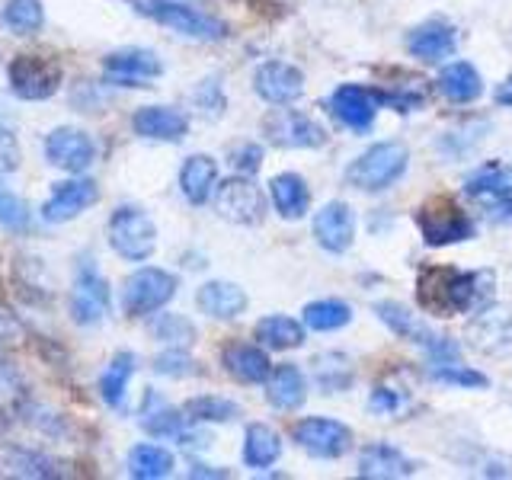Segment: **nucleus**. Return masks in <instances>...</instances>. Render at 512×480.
<instances>
[{
  "label": "nucleus",
  "mask_w": 512,
  "mask_h": 480,
  "mask_svg": "<svg viewBox=\"0 0 512 480\" xmlns=\"http://www.w3.org/2000/svg\"><path fill=\"white\" fill-rule=\"evenodd\" d=\"M496 288V276L490 269L458 272L452 266H426L416 279V298L420 308L436 317L452 314H477L487 308Z\"/></svg>",
  "instance_id": "nucleus-1"
},
{
  "label": "nucleus",
  "mask_w": 512,
  "mask_h": 480,
  "mask_svg": "<svg viewBox=\"0 0 512 480\" xmlns=\"http://www.w3.org/2000/svg\"><path fill=\"white\" fill-rule=\"evenodd\" d=\"M128 7H135L141 16L167 26L176 36L196 39V42H221L228 39V26L218 16L202 13L196 7L183 4V0H128Z\"/></svg>",
  "instance_id": "nucleus-2"
},
{
  "label": "nucleus",
  "mask_w": 512,
  "mask_h": 480,
  "mask_svg": "<svg viewBox=\"0 0 512 480\" xmlns=\"http://www.w3.org/2000/svg\"><path fill=\"white\" fill-rule=\"evenodd\" d=\"M410 167V151L404 141H378L359 154L346 170V183L362 192H381L394 186Z\"/></svg>",
  "instance_id": "nucleus-3"
},
{
  "label": "nucleus",
  "mask_w": 512,
  "mask_h": 480,
  "mask_svg": "<svg viewBox=\"0 0 512 480\" xmlns=\"http://www.w3.org/2000/svg\"><path fill=\"white\" fill-rule=\"evenodd\" d=\"M106 237H109V247L128 263L151 260L157 250V224L138 205H119L116 212L109 215Z\"/></svg>",
  "instance_id": "nucleus-4"
},
{
  "label": "nucleus",
  "mask_w": 512,
  "mask_h": 480,
  "mask_svg": "<svg viewBox=\"0 0 512 480\" xmlns=\"http://www.w3.org/2000/svg\"><path fill=\"white\" fill-rule=\"evenodd\" d=\"M61 80H64V71L55 58L48 55H16L10 64H7V84H10V93L16 100L23 103H42V100H52V96L61 90Z\"/></svg>",
  "instance_id": "nucleus-5"
},
{
  "label": "nucleus",
  "mask_w": 512,
  "mask_h": 480,
  "mask_svg": "<svg viewBox=\"0 0 512 480\" xmlns=\"http://www.w3.org/2000/svg\"><path fill=\"white\" fill-rule=\"evenodd\" d=\"M176 288H180V279H176L173 272L144 266L132 272L122 285V311L125 317H154L173 301Z\"/></svg>",
  "instance_id": "nucleus-6"
},
{
  "label": "nucleus",
  "mask_w": 512,
  "mask_h": 480,
  "mask_svg": "<svg viewBox=\"0 0 512 480\" xmlns=\"http://www.w3.org/2000/svg\"><path fill=\"white\" fill-rule=\"evenodd\" d=\"M416 228H420L429 247L461 244V240H468L474 234L468 212L452 196H432L429 202L416 208Z\"/></svg>",
  "instance_id": "nucleus-7"
},
{
  "label": "nucleus",
  "mask_w": 512,
  "mask_h": 480,
  "mask_svg": "<svg viewBox=\"0 0 512 480\" xmlns=\"http://www.w3.org/2000/svg\"><path fill=\"white\" fill-rule=\"evenodd\" d=\"M112 308L109 282L100 269H96L93 256H80L74 266V288H71V317L80 327H93L106 320Z\"/></svg>",
  "instance_id": "nucleus-8"
},
{
  "label": "nucleus",
  "mask_w": 512,
  "mask_h": 480,
  "mask_svg": "<svg viewBox=\"0 0 512 480\" xmlns=\"http://www.w3.org/2000/svg\"><path fill=\"white\" fill-rule=\"evenodd\" d=\"M215 212L231 221V224H244V228H253L266 218V196L263 189L256 186L250 176L237 173L231 180H224L215 186V196H212Z\"/></svg>",
  "instance_id": "nucleus-9"
},
{
  "label": "nucleus",
  "mask_w": 512,
  "mask_h": 480,
  "mask_svg": "<svg viewBox=\"0 0 512 480\" xmlns=\"http://www.w3.org/2000/svg\"><path fill=\"white\" fill-rule=\"evenodd\" d=\"M464 340L480 356H512V304H487V308H480L468 330H464Z\"/></svg>",
  "instance_id": "nucleus-10"
},
{
  "label": "nucleus",
  "mask_w": 512,
  "mask_h": 480,
  "mask_svg": "<svg viewBox=\"0 0 512 480\" xmlns=\"http://www.w3.org/2000/svg\"><path fill=\"white\" fill-rule=\"evenodd\" d=\"M42 154H45L48 167L77 176V173L90 170V164L96 160V141L84 132V128L58 125V128H52V132L45 135Z\"/></svg>",
  "instance_id": "nucleus-11"
},
{
  "label": "nucleus",
  "mask_w": 512,
  "mask_h": 480,
  "mask_svg": "<svg viewBox=\"0 0 512 480\" xmlns=\"http://www.w3.org/2000/svg\"><path fill=\"white\" fill-rule=\"evenodd\" d=\"M263 135L276 148H324L330 141L327 128L298 109H272L263 119Z\"/></svg>",
  "instance_id": "nucleus-12"
},
{
  "label": "nucleus",
  "mask_w": 512,
  "mask_h": 480,
  "mask_svg": "<svg viewBox=\"0 0 512 480\" xmlns=\"http://www.w3.org/2000/svg\"><path fill=\"white\" fill-rule=\"evenodd\" d=\"M292 439L298 442L301 452H308L314 458H324V461H336L352 448V429L340 420L311 416V420H301L295 426Z\"/></svg>",
  "instance_id": "nucleus-13"
},
{
  "label": "nucleus",
  "mask_w": 512,
  "mask_h": 480,
  "mask_svg": "<svg viewBox=\"0 0 512 480\" xmlns=\"http://www.w3.org/2000/svg\"><path fill=\"white\" fill-rule=\"evenodd\" d=\"M100 202V186L90 176H74V180H61L52 186V196L42 202V218L48 224H68L74 218H80Z\"/></svg>",
  "instance_id": "nucleus-14"
},
{
  "label": "nucleus",
  "mask_w": 512,
  "mask_h": 480,
  "mask_svg": "<svg viewBox=\"0 0 512 480\" xmlns=\"http://www.w3.org/2000/svg\"><path fill=\"white\" fill-rule=\"evenodd\" d=\"M103 74L116 87H151L148 80L164 74V61L151 48H119L103 58Z\"/></svg>",
  "instance_id": "nucleus-15"
},
{
  "label": "nucleus",
  "mask_w": 512,
  "mask_h": 480,
  "mask_svg": "<svg viewBox=\"0 0 512 480\" xmlns=\"http://www.w3.org/2000/svg\"><path fill=\"white\" fill-rule=\"evenodd\" d=\"M381 106V90L362 84H340L330 96V112L336 122L352 128V132H368Z\"/></svg>",
  "instance_id": "nucleus-16"
},
{
  "label": "nucleus",
  "mask_w": 512,
  "mask_h": 480,
  "mask_svg": "<svg viewBox=\"0 0 512 480\" xmlns=\"http://www.w3.org/2000/svg\"><path fill=\"white\" fill-rule=\"evenodd\" d=\"M253 90L272 106H292L304 93V74L288 61H266L253 74Z\"/></svg>",
  "instance_id": "nucleus-17"
},
{
  "label": "nucleus",
  "mask_w": 512,
  "mask_h": 480,
  "mask_svg": "<svg viewBox=\"0 0 512 480\" xmlns=\"http://www.w3.org/2000/svg\"><path fill=\"white\" fill-rule=\"evenodd\" d=\"M132 132L144 141L176 144L189 135V116L173 106H141L132 116Z\"/></svg>",
  "instance_id": "nucleus-18"
},
{
  "label": "nucleus",
  "mask_w": 512,
  "mask_h": 480,
  "mask_svg": "<svg viewBox=\"0 0 512 480\" xmlns=\"http://www.w3.org/2000/svg\"><path fill=\"white\" fill-rule=\"evenodd\" d=\"M314 240L327 253H346L356 240V215L346 202H327L314 215Z\"/></svg>",
  "instance_id": "nucleus-19"
},
{
  "label": "nucleus",
  "mask_w": 512,
  "mask_h": 480,
  "mask_svg": "<svg viewBox=\"0 0 512 480\" xmlns=\"http://www.w3.org/2000/svg\"><path fill=\"white\" fill-rule=\"evenodd\" d=\"M458 48V32L445 20H426L407 36V52L426 64H442Z\"/></svg>",
  "instance_id": "nucleus-20"
},
{
  "label": "nucleus",
  "mask_w": 512,
  "mask_h": 480,
  "mask_svg": "<svg viewBox=\"0 0 512 480\" xmlns=\"http://www.w3.org/2000/svg\"><path fill=\"white\" fill-rule=\"evenodd\" d=\"M416 474V461H410L400 448L388 442H372L362 448L359 455V477H372V480H397V477H410Z\"/></svg>",
  "instance_id": "nucleus-21"
},
{
  "label": "nucleus",
  "mask_w": 512,
  "mask_h": 480,
  "mask_svg": "<svg viewBox=\"0 0 512 480\" xmlns=\"http://www.w3.org/2000/svg\"><path fill=\"white\" fill-rule=\"evenodd\" d=\"M221 365L240 384H263L272 375V362L266 356V346L231 343L221 352Z\"/></svg>",
  "instance_id": "nucleus-22"
},
{
  "label": "nucleus",
  "mask_w": 512,
  "mask_h": 480,
  "mask_svg": "<svg viewBox=\"0 0 512 480\" xmlns=\"http://www.w3.org/2000/svg\"><path fill=\"white\" fill-rule=\"evenodd\" d=\"M218 186V160L208 154H189L180 167V192L189 205H205Z\"/></svg>",
  "instance_id": "nucleus-23"
},
{
  "label": "nucleus",
  "mask_w": 512,
  "mask_h": 480,
  "mask_svg": "<svg viewBox=\"0 0 512 480\" xmlns=\"http://www.w3.org/2000/svg\"><path fill=\"white\" fill-rule=\"evenodd\" d=\"M138 423L144 432H151L154 439H183L186 436V413L173 410L164 397H157L154 391L144 394V404L138 410Z\"/></svg>",
  "instance_id": "nucleus-24"
},
{
  "label": "nucleus",
  "mask_w": 512,
  "mask_h": 480,
  "mask_svg": "<svg viewBox=\"0 0 512 480\" xmlns=\"http://www.w3.org/2000/svg\"><path fill=\"white\" fill-rule=\"evenodd\" d=\"M196 304L202 314L215 317V320H234L247 311V292L234 282L212 279L196 292Z\"/></svg>",
  "instance_id": "nucleus-25"
},
{
  "label": "nucleus",
  "mask_w": 512,
  "mask_h": 480,
  "mask_svg": "<svg viewBox=\"0 0 512 480\" xmlns=\"http://www.w3.org/2000/svg\"><path fill=\"white\" fill-rule=\"evenodd\" d=\"M436 87L439 93L445 96L448 103H474L480 93H484V77L477 74L474 64L468 61H452V64H445L439 80H436Z\"/></svg>",
  "instance_id": "nucleus-26"
},
{
  "label": "nucleus",
  "mask_w": 512,
  "mask_h": 480,
  "mask_svg": "<svg viewBox=\"0 0 512 480\" xmlns=\"http://www.w3.org/2000/svg\"><path fill=\"white\" fill-rule=\"evenodd\" d=\"M269 196H272V205H276V212L285 221H298V218L308 215V208H311V189H308V183H304L298 173L272 176Z\"/></svg>",
  "instance_id": "nucleus-27"
},
{
  "label": "nucleus",
  "mask_w": 512,
  "mask_h": 480,
  "mask_svg": "<svg viewBox=\"0 0 512 480\" xmlns=\"http://www.w3.org/2000/svg\"><path fill=\"white\" fill-rule=\"evenodd\" d=\"M266 397L276 410H298L308 400V381H304L298 365H279L266 378Z\"/></svg>",
  "instance_id": "nucleus-28"
},
{
  "label": "nucleus",
  "mask_w": 512,
  "mask_h": 480,
  "mask_svg": "<svg viewBox=\"0 0 512 480\" xmlns=\"http://www.w3.org/2000/svg\"><path fill=\"white\" fill-rule=\"evenodd\" d=\"M282 455V436L266 423H250L244 432V464L253 471H266Z\"/></svg>",
  "instance_id": "nucleus-29"
},
{
  "label": "nucleus",
  "mask_w": 512,
  "mask_h": 480,
  "mask_svg": "<svg viewBox=\"0 0 512 480\" xmlns=\"http://www.w3.org/2000/svg\"><path fill=\"white\" fill-rule=\"evenodd\" d=\"M135 368H138V356H135V352H128V349H119L116 356L109 359V365L103 368V375H100V384H96L106 407H122L128 381H132Z\"/></svg>",
  "instance_id": "nucleus-30"
},
{
  "label": "nucleus",
  "mask_w": 512,
  "mask_h": 480,
  "mask_svg": "<svg viewBox=\"0 0 512 480\" xmlns=\"http://www.w3.org/2000/svg\"><path fill=\"white\" fill-rule=\"evenodd\" d=\"M125 468H128V474L138 477V480H160V477H170L173 474L176 461H173V455L167 452L164 445L141 442V445L132 448V452H128Z\"/></svg>",
  "instance_id": "nucleus-31"
},
{
  "label": "nucleus",
  "mask_w": 512,
  "mask_h": 480,
  "mask_svg": "<svg viewBox=\"0 0 512 480\" xmlns=\"http://www.w3.org/2000/svg\"><path fill=\"white\" fill-rule=\"evenodd\" d=\"M0 474H10V477H58L52 458L42 455V452H32V448H23V445L0 448Z\"/></svg>",
  "instance_id": "nucleus-32"
},
{
  "label": "nucleus",
  "mask_w": 512,
  "mask_h": 480,
  "mask_svg": "<svg viewBox=\"0 0 512 480\" xmlns=\"http://www.w3.org/2000/svg\"><path fill=\"white\" fill-rule=\"evenodd\" d=\"M464 192L471 199H509L512 196V164L480 167L464 180Z\"/></svg>",
  "instance_id": "nucleus-33"
},
{
  "label": "nucleus",
  "mask_w": 512,
  "mask_h": 480,
  "mask_svg": "<svg viewBox=\"0 0 512 480\" xmlns=\"http://www.w3.org/2000/svg\"><path fill=\"white\" fill-rule=\"evenodd\" d=\"M256 340L266 349H298L304 346V327L298 324L295 317L285 314H269L256 324Z\"/></svg>",
  "instance_id": "nucleus-34"
},
{
  "label": "nucleus",
  "mask_w": 512,
  "mask_h": 480,
  "mask_svg": "<svg viewBox=\"0 0 512 480\" xmlns=\"http://www.w3.org/2000/svg\"><path fill=\"white\" fill-rule=\"evenodd\" d=\"M0 23H4L13 36H36L45 26L42 0H7L4 10H0Z\"/></svg>",
  "instance_id": "nucleus-35"
},
{
  "label": "nucleus",
  "mask_w": 512,
  "mask_h": 480,
  "mask_svg": "<svg viewBox=\"0 0 512 480\" xmlns=\"http://www.w3.org/2000/svg\"><path fill=\"white\" fill-rule=\"evenodd\" d=\"M375 314H378V320L384 327H388L391 333H397V336H404V340H410V343H426L429 336H432V330H426V327H420V320H416V314L413 311H407L404 304H397V301H378L375 304Z\"/></svg>",
  "instance_id": "nucleus-36"
},
{
  "label": "nucleus",
  "mask_w": 512,
  "mask_h": 480,
  "mask_svg": "<svg viewBox=\"0 0 512 480\" xmlns=\"http://www.w3.org/2000/svg\"><path fill=\"white\" fill-rule=\"evenodd\" d=\"M349 320H352V304L340 301V298H320L304 308V327L317 330V333L340 330L349 324Z\"/></svg>",
  "instance_id": "nucleus-37"
},
{
  "label": "nucleus",
  "mask_w": 512,
  "mask_h": 480,
  "mask_svg": "<svg viewBox=\"0 0 512 480\" xmlns=\"http://www.w3.org/2000/svg\"><path fill=\"white\" fill-rule=\"evenodd\" d=\"M183 413L189 423H231L240 416V407L228 397L202 394V397H189L183 404Z\"/></svg>",
  "instance_id": "nucleus-38"
},
{
  "label": "nucleus",
  "mask_w": 512,
  "mask_h": 480,
  "mask_svg": "<svg viewBox=\"0 0 512 480\" xmlns=\"http://www.w3.org/2000/svg\"><path fill=\"white\" fill-rule=\"evenodd\" d=\"M148 330L157 343H167V346H189L196 340V327H192V320H186L183 314H154Z\"/></svg>",
  "instance_id": "nucleus-39"
},
{
  "label": "nucleus",
  "mask_w": 512,
  "mask_h": 480,
  "mask_svg": "<svg viewBox=\"0 0 512 480\" xmlns=\"http://www.w3.org/2000/svg\"><path fill=\"white\" fill-rule=\"evenodd\" d=\"M429 378L439 381V384H455V388H487V375H480V372H474V368L458 365V362L432 365Z\"/></svg>",
  "instance_id": "nucleus-40"
},
{
  "label": "nucleus",
  "mask_w": 512,
  "mask_h": 480,
  "mask_svg": "<svg viewBox=\"0 0 512 480\" xmlns=\"http://www.w3.org/2000/svg\"><path fill=\"white\" fill-rule=\"evenodd\" d=\"M0 228L23 234L29 228V208L10 186L0 183Z\"/></svg>",
  "instance_id": "nucleus-41"
},
{
  "label": "nucleus",
  "mask_w": 512,
  "mask_h": 480,
  "mask_svg": "<svg viewBox=\"0 0 512 480\" xmlns=\"http://www.w3.org/2000/svg\"><path fill=\"white\" fill-rule=\"evenodd\" d=\"M154 372L167 378H189V375H196L199 368H196V359L186 356V346H173L154 359Z\"/></svg>",
  "instance_id": "nucleus-42"
},
{
  "label": "nucleus",
  "mask_w": 512,
  "mask_h": 480,
  "mask_svg": "<svg viewBox=\"0 0 512 480\" xmlns=\"http://www.w3.org/2000/svg\"><path fill=\"white\" fill-rule=\"evenodd\" d=\"M314 381L324 388V394H336V391H346L352 384V368L349 362L343 359L340 368H327L324 359H317V372H314Z\"/></svg>",
  "instance_id": "nucleus-43"
},
{
  "label": "nucleus",
  "mask_w": 512,
  "mask_h": 480,
  "mask_svg": "<svg viewBox=\"0 0 512 480\" xmlns=\"http://www.w3.org/2000/svg\"><path fill=\"white\" fill-rule=\"evenodd\" d=\"M263 164V148L260 144H240V148L231 151V167L244 176H253Z\"/></svg>",
  "instance_id": "nucleus-44"
},
{
  "label": "nucleus",
  "mask_w": 512,
  "mask_h": 480,
  "mask_svg": "<svg viewBox=\"0 0 512 480\" xmlns=\"http://www.w3.org/2000/svg\"><path fill=\"white\" fill-rule=\"evenodd\" d=\"M212 103L218 109H224V93H221V84L218 80H205V84L196 90V106L202 109V116H218V112L212 109Z\"/></svg>",
  "instance_id": "nucleus-45"
},
{
  "label": "nucleus",
  "mask_w": 512,
  "mask_h": 480,
  "mask_svg": "<svg viewBox=\"0 0 512 480\" xmlns=\"http://www.w3.org/2000/svg\"><path fill=\"white\" fill-rule=\"evenodd\" d=\"M16 167H20V151H16L13 135L7 132L4 125H0V173L16 170Z\"/></svg>",
  "instance_id": "nucleus-46"
},
{
  "label": "nucleus",
  "mask_w": 512,
  "mask_h": 480,
  "mask_svg": "<svg viewBox=\"0 0 512 480\" xmlns=\"http://www.w3.org/2000/svg\"><path fill=\"white\" fill-rule=\"evenodd\" d=\"M368 407H372L375 413H394L400 407V394L391 391V388H375L372 400H368Z\"/></svg>",
  "instance_id": "nucleus-47"
},
{
  "label": "nucleus",
  "mask_w": 512,
  "mask_h": 480,
  "mask_svg": "<svg viewBox=\"0 0 512 480\" xmlns=\"http://www.w3.org/2000/svg\"><path fill=\"white\" fill-rule=\"evenodd\" d=\"M487 218L512 224V196L509 199H493V205L487 208Z\"/></svg>",
  "instance_id": "nucleus-48"
},
{
  "label": "nucleus",
  "mask_w": 512,
  "mask_h": 480,
  "mask_svg": "<svg viewBox=\"0 0 512 480\" xmlns=\"http://www.w3.org/2000/svg\"><path fill=\"white\" fill-rule=\"evenodd\" d=\"M496 103L500 106H512V74L500 84V90H496Z\"/></svg>",
  "instance_id": "nucleus-49"
},
{
  "label": "nucleus",
  "mask_w": 512,
  "mask_h": 480,
  "mask_svg": "<svg viewBox=\"0 0 512 480\" xmlns=\"http://www.w3.org/2000/svg\"><path fill=\"white\" fill-rule=\"evenodd\" d=\"M7 388H16V375L10 372V368H0V397H4Z\"/></svg>",
  "instance_id": "nucleus-50"
},
{
  "label": "nucleus",
  "mask_w": 512,
  "mask_h": 480,
  "mask_svg": "<svg viewBox=\"0 0 512 480\" xmlns=\"http://www.w3.org/2000/svg\"><path fill=\"white\" fill-rule=\"evenodd\" d=\"M192 477H228V471H208V468H202V464H196V468L189 471Z\"/></svg>",
  "instance_id": "nucleus-51"
}]
</instances>
